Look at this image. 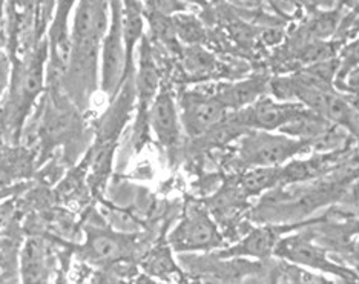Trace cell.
I'll list each match as a JSON object with an SVG mask.
<instances>
[{
  "label": "cell",
  "mask_w": 359,
  "mask_h": 284,
  "mask_svg": "<svg viewBox=\"0 0 359 284\" xmlns=\"http://www.w3.org/2000/svg\"><path fill=\"white\" fill-rule=\"evenodd\" d=\"M109 22V0H77L71 25V51L60 86L85 108L99 86L100 45Z\"/></svg>",
  "instance_id": "cell-1"
},
{
  "label": "cell",
  "mask_w": 359,
  "mask_h": 284,
  "mask_svg": "<svg viewBox=\"0 0 359 284\" xmlns=\"http://www.w3.org/2000/svg\"><path fill=\"white\" fill-rule=\"evenodd\" d=\"M48 39H40L31 50L13 60L11 79L0 103V128L8 140L18 142L22 129L48 82Z\"/></svg>",
  "instance_id": "cell-2"
},
{
  "label": "cell",
  "mask_w": 359,
  "mask_h": 284,
  "mask_svg": "<svg viewBox=\"0 0 359 284\" xmlns=\"http://www.w3.org/2000/svg\"><path fill=\"white\" fill-rule=\"evenodd\" d=\"M99 83L111 102L126 83L123 0H109V22L100 45Z\"/></svg>",
  "instance_id": "cell-3"
},
{
  "label": "cell",
  "mask_w": 359,
  "mask_h": 284,
  "mask_svg": "<svg viewBox=\"0 0 359 284\" xmlns=\"http://www.w3.org/2000/svg\"><path fill=\"white\" fill-rule=\"evenodd\" d=\"M309 142L293 139L276 131L249 129L238 146V165L241 168H276L309 151Z\"/></svg>",
  "instance_id": "cell-4"
},
{
  "label": "cell",
  "mask_w": 359,
  "mask_h": 284,
  "mask_svg": "<svg viewBox=\"0 0 359 284\" xmlns=\"http://www.w3.org/2000/svg\"><path fill=\"white\" fill-rule=\"evenodd\" d=\"M168 245L174 252H197L224 248V238L209 209L201 205H189L182 220L169 234Z\"/></svg>",
  "instance_id": "cell-5"
},
{
  "label": "cell",
  "mask_w": 359,
  "mask_h": 284,
  "mask_svg": "<svg viewBox=\"0 0 359 284\" xmlns=\"http://www.w3.org/2000/svg\"><path fill=\"white\" fill-rule=\"evenodd\" d=\"M273 257L316 272L333 275L342 281H358L356 272L333 262L327 250L313 243L312 235L306 232H297L292 235L285 234L276 243Z\"/></svg>",
  "instance_id": "cell-6"
},
{
  "label": "cell",
  "mask_w": 359,
  "mask_h": 284,
  "mask_svg": "<svg viewBox=\"0 0 359 284\" xmlns=\"http://www.w3.org/2000/svg\"><path fill=\"white\" fill-rule=\"evenodd\" d=\"M77 0H54L48 29V83L60 85L71 51V15Z\"/></svg>",
  "instance_id": "cell-7"
},
{
  "label": "cell",
  "mask_w": 359,
  "mask_h": 284,
  "mask_svg": "<svg viewBox=\"0 0 359 284\" xmlns=\"http://www.w3.org/2000/svg\"><path fill=\"white\" fill-rule=\"evenodd\" d=\"M304 109L307 108L299 102L278 100L269 95H261L246 108L236 111L233 123L240 128L255 129V131H278Z\"/></svg>",
  "instance_id": "cell-8"
},
{
  "label": "cell",
  "mask_w": 359,
  "mask_h": 284,
  "mask_svg": "<svg viewBox=\"0 0 359 284\" xmlns=\"http://www.w3.org/2000/svg\"><path fill=\"white\" fill-rule=\"evenodd\" d=\"M180 121L192 139L209 134L226 119L227 111L214 94L184 93L180 99Z\"/></svg>",
  "instance_id": "cell-9"
},
{
  "label": "cell",
  "mask_w": 359,
  "mask_h": 284,
  "mask_svg": "<svg viewBox=\"0 0 359 284\" xmlns=\"http://www.w3.org/2000/svg\"><path fill=\"white\" fill-rule=\"evenodd\" d=\"M318 220L312 222H295L287 224H266L257 227V229L250 231L246 237L241 238L236 245L229 248H222L217 254L219 259H229V258H257V259H266L273 257V250L276 243L280 241L281 237L285 234H290L295 229H301L309 224H315Z\"/></svg>",
  "instance_id": "cell-10"
},
{
  "label": "cell",
  "mask_w": 359,
  "mask_h": 284,
  "mask_svg": "<svg viewBox=\"0 0 359 284\" xmlns=\"http://www.w3.org/2000/svg\"><path fill=\"white\" fill-rule=\"evenodd\" d=\"M80 252L85 259L94 264H114L134 255L135 237L128 232L88 227L86 241L80 248Z\"/></svg>",
  "instance_id": "cell-11"
},
{
  "label": "cell",
  "mask_w": 359,
  "mask_h": 284,
  "mask_svg": "<svg viewBox=\"0 0 359 284\" xmlns=\"http://www.w3.org/2000/svg\"><path fill=\"white\" fill-rule=\"evenodd\" d=\"M138 50V71L135 76V89H137V102H138V116L135 123V142L140 144L143 135H146L148 129V114L149 108L160 91V76L158 69L154 63L152 48L148 37L143 34Z\"/></svg>",
  "instance_id": "cell-12"
},
{
  "label": "cell",
  "mask_w": 359,
  "mask_h": 284,
  "mask_svg": "<svg viewBox=\"0 0 359 284\" xmlns=\"http://www.w3.org/2000/svg\"><path fill=\"white\" fill-rule=\"evenodd\" d=\"M148 125L160 144L168 152H175L180 144V112L172 94L166 88H160L149 108Z\"/></svg>",
  "instance_id": "cell-13"
},
{
  "label": "cell",
  "mask_w": 359,
  "mask_h": 284,
  "mask_svg": "<svg viewBox=\"0 0 359 284\" xmlns=\"http://www.w3.org/2000/svg\"><path fill=\"white\" fill-rule=\"evenodd\" d=\"M269 80L266 77L255 76L252 79L240 80L235 83H224L217 88L214 95L223 104L226 111H240L246 108L248 104L254 103L261 95L267 91Z\"/></svg>",
  "instance_id": "cell-14"
},
{
  "label": "cell",
  "mask_w": 359,
  "mask_h": 284,
  "mask_svg": "<svg viewBox=\"0 0 359 284\" xmlns=\"http://www.w3.org/2000/svg\"><path fill=\"white\" fill-rule=\"evenodd\" d=\"M320 116H323L332 125L347 129L348 133H352V135H356L358 133L356 108L350 103L346 95L334 93L332 89L325 91L323 95Z\"/></svg>",
  "instance_id": "cell-15"
},
{
  "label": "cell",
  "mask_w": 359,
  "mask_h": 284,
  "mask_svg": "<svg viewBox=\"0 0 359 284\" xmlns=\"http://www.w3.org/2000/svg\"><path fill=\"white\" fill-rule=\"evenodd\" d=\"M22 281L40 283L48 278V250L45 241L31 237L25 241L20 255Z\"/></svg>",
  "instance_id": "cell-16"
},
{
  "label": "cell",
  "mask_w": 359,
  "mask_h": 284,
  "mask_svg": "<svg viewBox=\"0 0 359 284\" xmlns=\"http://www.w3.org/2000/svg\"><path fill=\"white\" fill-rule=\"evenodd\" d=\"M280 184V166L276 168H250L241 177L238 189L244 197H255Z\"/></svg>",
  "instance_id": "cell-17"
},
{
  "label": "cell",
  "mask_w": 359,
  "mask_h": 284,
  "mask_svg": "<svg viewBox=\"0 0 359 284\" xmlns=\"http://www.w3.org/2000/svg\"><path fill=\"white\" fill-rule=\"evenodd\" d=\"M182 63L186 74L195 80H205L217 69L215 57L200 45L187 46L182 51Z\"/></svg>",
  "instance_id": "cell-18"
},
{
  "label": "cell",
  "mask_w": 359,
  "mask_h": 284,
  "mask_svg": "<svg viewBox=\"0 0 359 284\" xmlns=\"http://www.w3.org/2000/svg\"><path fill=\"white\" fill-rule=\"evenodd\" d=\"M170 22H172L177 40H182V42L189 46L201 45L205 42V28L201 27V23L194 15L177 13V15H174Z\"/></svg>",
  "instance_id": "cell-19"
},
{
  "label": "cell",
  "mask_w": 359,
  "mask_h": 284,
  "mask_svg": "<svg viewBox=\"0 0 359 284\" xmlns=\"http://www.w3.org/2000/svg\"><path fill=\"white\" fill-rule=\"evenodd\" d=\"M144 269L148 273L155 275L160 278H170L172 275H180L183 278L182 271L178 269L177 263L174 262L172 255H170V246L158 248L151 252V255L146 258Z\"/></svg>",
  "instance_id": "cell-20"
},
{
  "label": "cell",
  "mask_w": 359,
  "mask_h": 284,
  "mask_svg": "<svg viewBox=\"0 0 359 284\" xmlns=\"http://www.w3.org/2000/svg\"><path fill=\"white\" fill-rule=\"evenodd\" d=\"M11 69H13V60H11L10 53H8L4 32L0 29V103H2L8 85H10Z\"/></svg>",
  "instance_id": "cell-21"
},
{
  "label": "cell",
  "mask_w": 359,
  "mask_h": 284,
  "mask_svg": "<svg viewBox=\"0 0 359 284\" xmlns=\"http://www.w3.org/2000/svg\"><path fill=\"white\" fill-rule=\"evenodd\" d=\"M19 191V186H5V188H0V200H4L6 197H11L14 192Z\"/></svg>",
  "instance_id": "cell-22"
},
{
  "label": "cell",
  "mask_w": 359,
  "mask_h": 284,
  "mask_svg": "<svg viewBox=\"0 0 359 284\" xmlns=\"http://www.w3.org/2000/svg\"><path fill=\"white\" fill-rule=\"evenodd\" d=\"M183 2L192 4V5H197V6H208L209 0H183Z\"/></svg>",
  "instance_id": "cell-23"
},
{
  "label": "cell",
  "mask_w": 359,
  "mask_h": 284,
  "mask_svg": "<svg viewBox=\"0 0 359 284\" xmlns=\"http://www.w3.org/2000/svg\"><path fill=\"white\" fill-rule=\"evenodd\" d=\"M5 4H6V0H0V25H2V22H4V10H5Z\"/></svg>",
  "instance_id": "cell-24"
}]
</instances>
